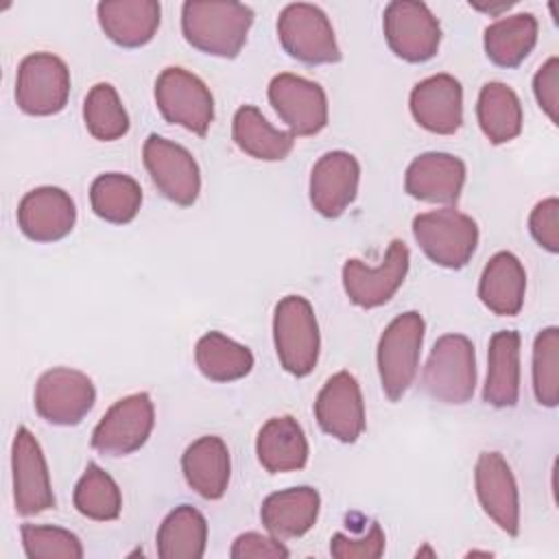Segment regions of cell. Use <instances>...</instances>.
<instances>
[{"mask_svg": "<svg viewBox=\"0 0 559 559\" xmlns=\"http://www.w3.org/2000/svg\"><path fill=\"white\" fill-rule=\"evenodd\" d=\"M251 24L253 9L242 2L188 0L181 7V33L186 41L212 57H238Z\"/></svg>", "mask_w": 559, "mask_h": 559, "instance_id": "6da1fadb", "label": "cell"}, {"mask_svg": "<svg viewBox=\"0 0 559 559\" xmlns=\"http://www.w3.org/2000/svg\"><path fill=\"white\" fill-rule=\"evenodd\" d=\"M424 332H426L424 317L415 310H408L404 314H397L384 328L378 341L376 360H378L380 384L384 395L391 402H397L408 391V386L417 376Z\"/></svg>", "mask_w": 559, "mask_h": 559, "instance_id": "7a4b0ae2", "label": "cell"}, {"mask_svg": "<svg viewBox=\"0 0 559 559\" xmlns=\"http://www.w3.org/2000/svg\"><path fill=\"white\" fill-rule=\"evenodd\" d=\"M273 341L280 365L297 378L312 373L319 360L321 336L310 301L301 295H286L273 314Z\"/></svg>", "mask_w": 559, "mask_h": 559, "instance_id": "3957f363", "label": "cell"}, {"mask_svg": "<svg viewBox=\"0 0 559 559\" xmlns=\"http://www.w3.org/2000/svg\"><path fill=\"white\" fill-rule=\"evenodd\" d=\"M424 391L443 404H465L476 389L474 343L463 334H443L430 349L421 373Z\"/></svg>", "mask_w": 559, "mask_h": 559, "instance_id": "277c9868", "label": "cell"}, {"mask_svg": "<svg viewBox=\"0 0 559 559\" xmlns=\"http://www.w3.org/2000/svg\"><path fill=\"white\" fill-rule=\"evenodd\" d=\"M413 236L419 249L443 269H463L478 245V225L454 210H432L413 218Z\"/></svg>", "mask_w": 559, "mask_h": 559, "instance_id": "5b68a950", "label": "cell"}, {"mask_svg": "<svg viewBox=\"0 0 559 559\" xmlns=\"http://www.w3.org/2000/svg\"><path fill=\"white\" fill-rule=\"evenodd\" d=\"M277 37L282 48L306 66L341 61V48L336 44L334 28L317 4H286L277 17Z\"/></svg>", "mask_w": 559, "mask_h": 559, "instance_id": "8992f818", "label": "cell"}, {"mask_svg": "<svg viewBox=\"0 0 559 559\" xmlns=\"http://www.w3.org/2000/svg\"><path fill=\"white\" fill-rule=\"evenodd\" d=\"M155 103L166 122L179 124L194 135H205L214 120V96L192 72L170 66L155 81Z\"/></svg>", "mask_w": 559, "mask_h": 559, "instance_id": "52a82bcc", "label": "cell"}, {"mask_svg": "<svg viewBox=\"0 0 559 559\" xmlns=\"http://www.w3.org/2000/svg\"><path fill=\"white\" fill-rule=\"evenodd\" d=\"M70 96V70L52 52H31L20 61L15 103L28 116L59 114Z\"/></svg>", "mask_w": 559, "mask_h": 559, "instance_id": "ba28073f", "label": "cell"}, {"mask_svg": "<svg viewBox=\"0 0 559 559\" xmlns=\"http://www.w3.org/2000/svg\"><path fill=\"white\" fill-rule=\"evenodd\" d=\"M382 28L389 48L408 63L432 59L441 44V26L428 4L417 0H393L384 9Z\"/></svg>", "mask_w": 559, "mask_h": 559, "instance_id": "9c48e42d", "label": "cell"}, {"mask_svg": "<svg viewBox=\"0 0 559 559\" xmlns=\"http://www.w3.org/2000/svg\"><path fill=\"white\" fill-rule=\"evenodd\" d=\"M155 424V408L148 393H131L118 400L96 424L92 448L103 456H127L140 450Z\"/></svg>", "mask_w": 559, "mask_h": 559, "instance_id": "30bf717a", "label": "cell"}, {"mask_svg": "<svg viewBox=\"0 0 559 559\" xmlns=\"http://www.w3.org/2000/svg\"><path fill=\"white\" fill-rule=\"evenodd\" d=\"M144 166L159 194L177 205H192L201 192L197 159L181 144L151 133L142 148Z\"/></svg>", "mask_w": 559, "mask_h": 559, "instance_id": "8fae6325", "label": "cell"}, {"mask_svg": "<svg viewBox=\"0 0 559 559\" xmlns=\"http://www.w3.org/2000/svg\"><path fill=\"white\" fill-rule=\"evenodd\" d=\"M35 411L55 426H76L96 402L94 382L79 369L55 367L39 376L35 384Z\"/></svg>", "mask_w": 559, "mask_h": 559, "instance_id": "7c38bea8", "label": "cell"}, {"mask_svg": "<svg viewBox=\"0 0 559 559\" xmlns=\"http://www.w3.org/2000/svg\"><path fill=\"white\" fill-rule=\"evenodd\" d=\"M411 264V253L404 240H391L380 266H367L356 258L343 264V288L349 301L358 308H378L391 301L397 288L404 284Z\"/></svg>", "mask_w": 559, "mask_h": 559, "instance_id": "4fadbf2b", "label": "cell"}, {"mask_svg": "<svg viewBox=\"0 0 559 559\" xmlns=\"http://www.w3.org/2000/svg\"><path fill=\"white\" fill-rule=\"evenodd\" d=\"M269 100L293 135H317L328 124V96L310 79L282 72L269 83Z\"/></svg>", "mask_w": 559, "mask_h": 559, "instance_id": "5bb4252c", "label": "cell"}, {"mask_svg": "<svg viewBox=\"0 0 559 559\" xmlns=\"http://www.w3.org/2000/svg\"><path fill=\"white\" fill-rule=\"evenodd\" d=\"M13 502L20 515H37L55 507L48 465L39 441L26 426H20L11 448Z\"/></svg>", "mask_w": 559, "mask_h": 559, "instance_id": "9a60e30c", "label": "cell"}, {"mask_svg": "<svg viewBox=\"0 0 559 559\" xmlns=\"http://www.w3.org/2000/svg\"><path fill=\"white\" fill-rule=\"evenodd\" d=\"M483 511L511 537L520 533V493L515 476L500 452H480L474 467Z\"/></svg>", "mask_w": 559, "mask_h": 559, "instance_id": "2e32d148", "label": "cell"}, {"mask_svg": "<svg viewBox=\"0 0 559 559\" xmlns=\"http://www.w3.org/2000/svg\"><path fill=\"white\" fill-rule=\"evenodd\" d=\"M314 417L330 437L354 443L365 430V402L358 380L349 371H338L317 395Z\"/></svg>", "mask_w": 559, "mask_h": 559, "instance_id": "e0dca14e", "label": "cell"}, {"mask_svg": "<svg viewBox=\"0 0 559 559\" xmlns=\"http://www.w3.org/2000/svg\"><path fill=\"white\" fill-rule=\"evenodd\" d=\"M74 223V201L57 186L33 188L17 205V227L33 242H57L72 231Z\"/></svg>", "mask_w": 559, "mask_h": 559, "instance_id": "ac0fdd59", "label": "cell"}, {"mask_svg": "<svg viewBox=\"0 0 559 559\" xmlns=\"http://www.w3.org/2000/svg\"><path fill=\"white\" fill-rule=\"evenodd\" d=\"M360 164L347 151L321 155L310 173V203L325 218H338L356 199Z\"/></svg>", "mask_w": 559, "mask_h": 559, "instance_id": "d6986e66", "label": "cell"}, {"mask_svg": "<svg viewBox=\"0 0 559 559\" xmlns=\"http://www.w3.org/2000/svg\"><path fill=\"white\" fill-rule=\"evenodd\" d=\"M411 114L419 127L452 135L463 124V87L452 74H432L411 90Z\"/></svg>", "mask_w": 559, "mask_h": 559, "instance_id": "ffe728a7", "label": "cell"}, {"mask_svg": "<svg viewBox=\"0 0 559 559\" xmlns=\"http://www.w3.org/2000/svg\"><path fill=\"white\" fill-rule=\"evenodd\" d=\"M465 183V164L450 153H421L404 175V190L419 201L428 203H456Z\"/></svg>", "mask_w": 559, "mask_h": 559, "instance_id": "44dd1931", "label": "cell"}, {"mask_svg": "<svg viewBox=\"0 0 559 559\" xmlns=\"http://www.w3.org/2000/svg\"><path fill=\"white\" fill-rule=\"evenodd\" d=\"M103 33L122 48L148 44L162 20V7L155 0H105L96 7Z\"/></svg>", "mask_w": 559, "mask_h": 559, "instance_id": "7402d4cb", "label": "cell"}, {"mask_svg": "<svg viewBox=\"0 0 559 559\" xmlns=\"http://www.w3.org/2000/svg\"><path fill=\"white\" fill-rule=\"evenodd\" d=\"M181 472L188 487L201 498H223L231 476V459L225 441L216 435H205L192 441L181 454Z\"/></svg>", "mask_w": 559, "mask_h": 559, "instance_id": "603a6c76", "label": "cell"}, {"mask_svg": "<svg viewBox=\"0 0 559 559\" xmlns=\"http://www.w3.org/2000/svg\"><path fill=\"white\" fill-rule=\"evenodd\" d=\"M321 509V496L314 487H290L264 498L260 507L262 526L277 539L306 535Z\"/></svg>", "mask_w": 559, "mask_h": 559, "instance_id": "cb8c5ba5", "label": "cell"}, {"mask_svg": "<svg viewBox=\"0 0 559 559\" xmlns=\"http://www.w3.org/2000/svg\"><path fill=\"white\" fill-rule=\"evenodd\" d=\"M255 454L269 474L297 472L308 463V439L290 415L271 417L258 432Z\"/></svg>", "mask_w": 559, "mask_h": 559, "instance_id": "d4e9b609", "label": "cell"}, {"mask_svg": "<svg viewBox=\"0 0 559 559\" xmlns=\"http://www.w3.org/2000/svg\"><path fill=\"white\" fill-rule=\"evenodd\" d=\"M520 397V334L500 330L487 349V380L483 400L493 408H513Z\"/></svg>", "mask_w": 559, "mask_h": 559, "instance_id": "484cf974", "label": "cell"}, {"mask_svg": "<svg viewBox=\"0 0 559 559\" xmlns=\"http://www.w3.org/2000/svg\"><path fill=\"white\" fill-rule=\"evenodd\" d=\"M526 271L511 251H498L483 269L478 297L487 310L500 317H515L524 306Z\"/></svg>", "mask_w": 559, "mask_h": 559, "instance_id": "4316f807", "label": "cell"}, {"mask_svg": "<svg viewBox=\"0 0 559 559\" xmlns=\"http://www.w3.org/2000/svg\"><path fill=\"white\" fill-rule=\"evenodd\" d=\"M231 138L242 153L262 162H282L295 146V135L275 129L255 105L238 107L231 122Z\"/></svg>", "mask_w": 559, "mask_h": 559, "instance_id": "83f0119b", "label": "cell"}, {"mask_svg": "<svg viewBox=\"0 0 559 559\" xmlns=\"http://www.w3.org/2000/svg\"><path fill=\"white\" fill-rule=\"evenodd\" d=\"M537 44V20L533 13H515L485 28L483 46L491 63L518 68Z\"/></svg>", "mask_w": 559, "mask_h": 559, "instance_id": "f1b7e54d", "label": "cell"}, {"mask_svg": "<svg viewBox=\"0 0 559 559\" xmlns=\"http://www.w3.org/2000/svg\"><path fill=\"white\" fill-rule=\"evenodd\" d=\"M207 546V522L190 504L175 507L157 528V555L162 559H201Z\"/></svg>", "mask_w": 559, "mask_h": 559, "instance_id": "f546056e", "label": "cell"}, {"mask_svg": "<svg viewBox=\"0 0 559 559\" xmlns=\"http://www.w3.org/2000/svg\"><path fill=\"white\" fill-rule=\"evenodd\" d=\"M478 124L491 144H507L522 131V105L518 94L500 81L480 87L476 103Z\"/></svg>", "mask_w": 559, "mask_h": 559, "instance_id": "4dcf8cb0", "label": "cell"}, {"mask_svg": "<svg viewBox=\"0 0 559 559\" xmlns=\"http://www.w3.org/2000/svg\"><path fill=\"white\" fill-rule=\"evenodd\" d=\"M194 360L199 371L212 382H234L253 369L251 349L216 330L197 341Z\"/></svg>", "mask_w": 559, "mask_h": 559, "instance_id": "1f68e13d", "label": "cell"}, {"mask_svg": "<svg viewBox=\"0 0 559 559\" xmlns=\"http://www.w3.org/2000/svg\"><path fill=\"white\" fill-rule=\"evenodd\" d=\"M90 205L98 218L114 225H127L140 212L142 188L131 175L105 173L90 186Z\"/></svg>", "mask_w": 559, "mask_h": 559, "instance_id": "d6a6232c", "label": "cell"}, {"mask_svg": "<svg viewBox=\"0 0 559 559\" xmlns=\"http://www.w3.org/2000/svg\"><path fill=\"white\" fill-rule=\"evenodd\" d=\"M74 507L81 515L98 522L116 520L122 511V493L116 480L96 463H87L74 487Z\"/></svg>", "mask_w": 559, "mask_h": 559, "instance_id": "836d02e7", "label": "cell"}, {"mask_svg": "<svg viewBox=\"0 0 559 559\" xmlns=\"http://www.w3.org/2000/svg\"><path fill=\"white\" fill-rule=\"evenodd\" d=\"M83 120L87 131L100 142H114L127 135L129 114L111 83H96L83 103Z\"/></svg>", "mask_w": 559, "mask_h": 559, "instance_id": "e575fe53", "label": "cell"}, {"mask_svg": "<svg viewBox=\"0 0 559 559\" xmlns=\"http://www.w3.org/2000/svg\"><path fill=\"white\" fill-rule=\"evenodd\" d=\"M533 391L542 406L559 404V328H544L533 345Z\"/></svg>", "mask_w": 559, "mask_h": 559, "instance_id": "d590c367", "label": "cell"}, {"mask_svg": "<svg viewBox=\"0 0 559 559\" xmlns=\"http://www.w3.org/2000/svg\"><path fill=\"white\" fill-rule=\"evenodd\" d=\"M24 555L28 559H81V539L61 526L22 524L20 528Z\"/></svg>", "mask_w": 559, "mask_h": 559, "instance_id": "8d00e7d4", "label": "cell"}, {"mask_svg": "<svg viewBox=\"0 0 559 559\" xmlns=\"http://www.w3.org/2000/svg\"><path fill=\"white\" fill-rule=\"evenodd\" d=\"M386 546L384 531L378 522H371L362 537H352L345 533H334L330 539V552L334 559H378Z\"/></svg>", "mask_w": 559, "mask_h": 559, "instance_id": "74e56055", "label": "cell"}, {"mask_svg": "<svg viewBox=\"0 0 559 559\" xmlns=\"http://www.w3.org/2000/svg\"><path fill=\"white\" fill-rule=\"evenodd\" d=\"M528 229L542 249H546L548 253L559 251V201H557V197H548L533 207V212L528 216Z\"/></svg>", "mask_w": 559, "mask_h": 559, "instance_id": "f35d334b", "label": "cell"}, {"mask_svg": "<svg viewBox=\"0 0 559 559\" xmlns=\"http://www.w3.org/2000/svg\"><path fill=\"white\" fill-rule=\"evenodd\" d=\"M533 94L552 124H559V59L550 57L533 76Z\"/></svg>", "mask_w": 559, "mask_h": 559, "instance_id": "ab89813d", "label": "cell"}, {"mask_svg": "<svg viewBox=\"0 0 559 559\" xmlns=\"http://www.w3.org/2000/svg\"><path fill=\"white\" fill-rule=\"evenodd\" d=\"M234 559H286L290 557L288 548L277 539L262 533H242L234 539L231 552Z\"/></svg>", "mask_w": 559, "mask_h": 559, "instance_id": "60d3db41", "label": "cell"}, {"mask_svg": "<svg viewBox=\"0 0 559 559\" xmlns=\"http://www.w3.org/2000/svg\"><path fill=\"white\" fill-rule=\"evenodd\" d=\"M472 7H476L478 11H485V13H491V15H498L500 11H507L513 7V2H496V4H478V2H472Z\"/></svg>", "mask_w": 559, "mask_h": 559, "instance_id": "b9f144b4", "label": "cell"}]
</instances>
